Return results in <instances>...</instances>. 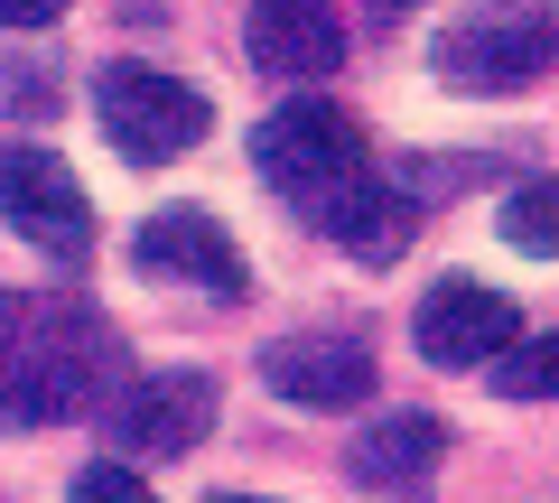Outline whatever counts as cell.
Masks as SVG:
<instances>
[{"mask_svg": "<svg viewBox=\"0 0 559 503\" xmlns=\"http://www.w3.org/2000/svg\"><path fill=\"white\" fill-rule=\"evenodd\" d=\"M66 503H159V494H150V476H131V466L103 457V466H84V476L66 484Z\"/></svg>", "mask_w": 559, "mask_h": 503, "instance_id": "obj_15", "label": "cell"}, {"mask_svg": "<svg viewBox=\"0 0 559 503\" xmlns=\"http://www.w3.org/2000/svg\"><path fill=\"white\" fill-rule=\"evenodd\" d=\"M495 383L513 392V402H559V336L503 345V355H495Z\"/></svg>", "mask_w": 559, "mask_h": 503, "instance_id": "obj_14", "label": "cell"}, {"mask_svg": "<svg viewBox=\"0 0 559 503\" xmlns=\"http://www.w3.org/2000/svg\"><path fill=\"white\" fill-rule=\"evenodd\" d=\"M66 0H0V28H47Z\"/></svg>", "mask_w": 559, "mask_h": 503, "instance_id": "obj_16", "label": "cell"}, {"mask_svg": "<svg viewBox=\"0 0 559 503\" xmlns=\"http://www.w3.org/2000/svg\"><path fill=\"white\" fill-rule=\"evenodd\" d=\"M112 326L75 299L0 289V429H57L112 402Z\"/></svg>", "mask_w": 559, "mask_h": 503, "instance_id": "obj_1", "label": "cell"}, {"mask_svg": "<svg viewBox=\"0 0 559 503\" xmlns=\"http://www.w3.org/2000/svg\"><path fill=\"white\" fill-rule=\"evenodd\" d=\"M131 262H140V280L197 289V299H242V289H252V262L234 252V233H224L215 215H197V205H159V215L131 233Z\"/></svg>", "mask_w": 559, "mask_h": 503, "instance_id": "obj_6", "label": "cell"}, {"mask_svg": "<svg viewBox=\"0 0 559 503\" xmlns=\"http://www.w3.org/2000/svg\"><path fill=\"white\" fill-rule=\"evenodd\" d=\"M382 10H419V0H382Z\"/></svg>", "mask_w": 559, "mask_h": 503, "instance_id": "obj_18", "label": "cell"}, {"mask_svg": "<svg viewBox=\"0 0 559 503\" xmlns=\"http://www.w3.org/2000/svg\"><path fill=\"white\" fill-rule=\"evenodd\" d=\"M411 224H419V205L401 196L392 178H373V168H364V178L318 215V233H336L355 262H401V252H411Z\"/></svg>", "mask_w": 559, "mask_h": 503, "instance_id": "obj_12", "label": "cell"}, {"mask_svg": "<svg viewBox=\"0 0 559 503\" xmlns=\"http://www.w3.org/2000/svg\"><path fill=\"white\" fill-rule=\"evenodd\" d=\"M513 336H522V308L503 299V289H485V280H439L419 299V318H411V345L439 363V373H485Z\"/></svg>", "mask_w": 559, "mask_h": 503, "instance_id": "obj_9", "label": "cell"}, {"mask_svg": "<svg viewBox=\"0 0 559 503\" xmlns=\"http://www.w3.org/2000/svg\"><path fill=\"white\" fill-rule=\"evenodd\" d=\"M242 38H252L261 75H289V84H318V75H336V65H345L336 0H252Z\"/></svg>", "mask_w": 559, "mask_h": 503, "instance_id": "obj_10", "label": "cell"}, {"mask_svg": "<svg viewBox=\"0 0 559 503\" xmlns=\"http://www.w3.org/2000/svg\"><path fill=\"white\" fill-rule=\"evenodd\" d=\"M261 383L289 410H364L373 402V345L345 326H308V336H271L261 345Z\"/></svg>", "mask_w": 559, "mask_h": 503, "instance_id": "obj_8", "label": "cell"}, {"mask_svg": "<svg viewBox=\"0 0 559 503\" xmlns=\"http://www.w3.org/2000/svg\"><path fill=\"white\" fill-rule=\"evenodd\" d=\"M0 224L20 242H38L47 262H84L94 252V196L38 141H0Z\"/></svg>", "mask_w": 559, "mask_h": 503, "instance_id": "obj_5", "label": "cell"}, {"mask_svg": "<svg viewBox=\"0 0 559 503\" xmlns=\"http://www.w3.org/2000/svg\"><path fill=\"white\" fill-rule=\"evenodd\" d=\"M94 121L131 168H168L215 131L205 94L187 75H168V65H103L94 75Z\"/></svg>", "mask_w": 559, "mask_h": 503, "instance_id": "obj_4", "label": "cell"}, {"mask_svg": "<svg viewBox=\"0 0 559 503\" xmlns=\"http://www.w3.org/2000/svg\"><path fill=\"white\" fill-rule=\"evenodd\" d=\"M495 233L532 262H559V178H522L513 196L495 205Z\"/></svg>", "mask_w": 559, "mask_h": 503, "instance_id": "obj_13", "label": "cell"}, {"mask_svg": "<svg viewBox=\"0 0 559 503\" xmlns=\"http://www.w3.org/2000/svg\"><path fill=\"white\" fill-rule=\"evenodd\" d=\"M252 168H261V187H271L280 205H299V215L318 224L373 159H364V131L336 112V103H280V112H261V131H252Z\"/></svg>", "mask_w": 559, "mask_h": 503, "instance_id": "obj_2", "label": "cell"}, {"mask_svg": "<svg viewBox=\"0 0 559 503\" xmlns=\"http://www.w3.org/2000/svg\"><path fill=\"white\" fill-rule=\"evenodd\" d=\"M103 429H112L121 457H187V447L215 429V373H140L103 402Z\"/></svg>", "mask_w": 559, "mask_h": 503, "instance_id": "obj_7", "label": "cell"}, {"mask_svg": "<svg viewBox=\"0 0 559 503\" xmlns=\"http://www.w3.org/2000/svg\"><path fill=\"white\" fill-rule=\"evenodd\" d=\"M559 65V0H476L439 28V84L457 94H522Z\"/></svg>", "mask_w": 559, "mask_h": 503, "instance_id": "obj_3", "label": "cell"}, {"mask_svg": "<svg viewBox=\"0 0 559 503\" xmlns=\"http://www.w3.org/2000/svg\"><path fill=\"white\" fill-rule=\"evenodd\" d=\"M215 503H271V494H215Z\"/></svg>", "mask_w": 559, "mask_h": 503, "instance_id": "obj_17", "label": "cell"}, {"mask_svg": "<svg viewBox=\"0 0 559 503\" xmlns=\"http://www.w3.org/2000/svg\"><path fill=\"white\" fill-rule=\"evenodd\" d=\"M439 457H448V429L429 420V410H392V420H373L355 439V484L382 494V503H429Z\"/></svg>", "mask_w": 559, "mask_h": 503, "instance_id": "obj_11", "label": "cell"}]
</instances>
